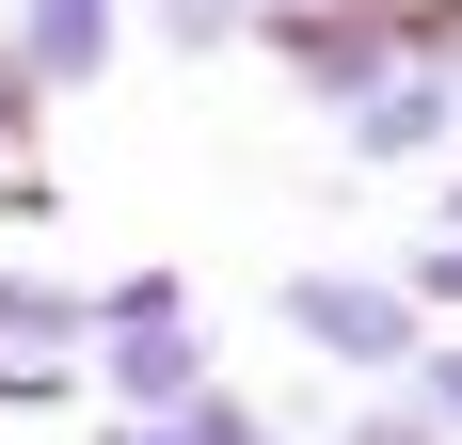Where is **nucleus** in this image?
Here are the masks:
<instances>
[{
    "label": "nucleus",
    "mask_w": 462,
    "mask_h": 445,
    "mask_svg": "<svg viewBox=\"0 0 462 445\" xmlns=\"http://www.w3.org/2000/svg\"><path fill=\"white\" fill-rule=\"evenodd\" d=\"M272 318L335 366V382H399V366L430 350V318L399 303V270H287V286H272Z\"/></svg>",
    "instance_id": "f257e3e1"
},
{
    "label": "nucleus",
    "mask_w": 462,
    "mask_h": 445,
    "mask_svg": "<svg viewBox=\"0 0 462 445\" xmlns=\"http://www.w3.org/2000/svg\"><path fill=\"white\" fill-rule=\"evenodd\" d=\"M224 382V350H208V318H143V334H96L80 350V398L96 413H176Z\"/></svg>",
    "instance_id": "f03ea898"
},
{
    "label": "nucleus",
    "mask_w": 462,
    "mask_h": 445,
    "mask_svg": "<svg viewBox=\"0 0 462 445\" xmlns=\"http://www.w3.org/2000/svg\"><path fill=\"white\" fill-rule=\"evenodd\" d=\"M255 48H272L319 112H351V95L399 80V16H255Z\"/></svg>",
    "instance_id": "7ed1b4c3"
},
{
    "label": "nucleus",
    "mask_w": 462,
    "mask_h": 445,
    "mask_svg": "<svg viewBox=\"0 0 462 445\" xmlns=\"http://www.w3.org/2000/svg\"><path fill=\"white\" fill-rule=\"evenodd\" d=\"M335 143H351L367 176H399V159H447V143H462V80H415V64H399L383 95H351V112H335Z\"/></svg>",
    "instance_id": "20e7f679"
},
{
    "label": "nucleus",
    "mask_w": 462,
    "mask_h": 445,
    "mask_svg": "<svg viewBox=\"0 0 462 445\" xmlns=\"http://www.w3.org/2000/svg\"><path fill=\"white\" fill-rule=\"evenodd\" d=\"M112 48H128V0H16V64H32V95L112 80Z\"/></svg>",
    "instance_id": "39448f33"
},
{
    "label": "nucleus",
    "mask_w": 462,
    "mask_h": 445,
    "mask_svg": "<svg viewBox=\"0 0 462 445\" xmlns=\"http://www.w3.org/2000/svg\"><path fill=\"white\" fill-rule=\"evenodd\" d=\"M0 350H96V286H48V270H0Z\"/></svg>",
    "instance_id": "423d86ee"
},
{
    "label": "nucleus",
    "mask_w": 462,
    "mask_h": 445,
    "mask_svg": "<svg viewBox=\"0 0 462 445\" xmlns=\"http://www.w3.org/2000/svg\"><path fill=\"white\" fill-rule=\"evenodd\" d=\"M143 32L176 64H208V48H255V0H143Z\"/></svg>",
    "instance_id": "0eeeda50"
},
{
    "label": "nucleus",
    "mask_w": 462,
    "mask_h": 445,
    "mask_svg": "<svg viewBox=\"0 0 462 445\" xmlns=\"http://www.w3.org/2000/svg\"><path fill=\"white\" fill-rule=\"evenodd\" d=\"M399 303H415L430 334H462V239H447V222H430L415 255H399Z\"/></svg>",
    "instance_id": "6e6552de"
},
{
    "label": "nucleus",
    "mask_w": 462,
    "mask_h": 445,
    "mask_svg": "<svg viewBox=\"0 0 462 445\" xmlns=\"http://www.w3.org/2000/svg\"><path fill=\"white\" fill-rule=\"evenodd\" d=\"M160 430H176V445H287L272 413L239 398V382H208V398H176V413H160Z\"/></svg>",
    "instance_id": "1a4fd4ad"
},
{
    "label": "nucleus",
    "mask_w": 462,
    "mask_h": 445,
    "mask_svg": "<svg viewBox=\"0 0 462 445\" xmlns=\"http://www.w3.org/2000/svg\"><path fill=\"white\" fill-rule=\"evenodd\" d=\"M143 318H191V270H112L96 286V334H143Z\"/></svg>",
    "instance_id": "9d476101"
},
{
    "label": "nucleus",
    "mask_w": 462,
    "mask_h": 445,
    "mask_svg": "<svg viewBox=\"0 0 462 445\" xmlns=\"http://www.w3.org/2000/svg\"><path fill=\"white\" fill-rule=\"evenodd\" d=\"M80 398V350H0V413H64Z\"/></svg>",
    "instance_id": "9b49d317"
},
{
    "label": "nucleus",
    "mask_w": 462,
    "mask_h": 445,
    "mask_svg": "<svg viewBox=\"0 0 462 445\" xmlns=\"http://www.w3.org/2000/svg\"><path fill=\"white\" fill-rule=\"evenodd\" d=\"M399 64L415 80H462V0H399Z\"/></svg>",
    "instance_id": "f8f14e48"
},
{
    "label": "nucleus",
    "mask_w": 462,
    "mask_h": 445,
    "mask_svg": "<svg viewBox=\"0 0 462 445\" xmlns=\"http://www.w3.org/2000/svg\"><path fill=\"white\" fill-rule=\"evenodd\" d=\"M399 398H415V413H430V430H447V445H462V334H430V350H415V366H399Z\"/></svg>",
    "instance_id": "ddd939ff"
},
{
    "label": "nucleus",
    "mask_w": 462,
    "mask_h": 445,
    "mask_svg": "<svg viewBox=\"0 0 462 445\" xmlns=\"http://www.w3.org/2000/svg\"><path fill=\"white\" fill-rule=\"evenodd\" d=\"M32 128H48V95H32V64H16V16H0V159H32Z\"/></svg>",
    "instance_id": "4468645a"
},
{
    "label": "nucleus",
    "mask_w": 462,
    "mask_h": 445,
    "mask_svg": "<svg viewBox=\"0 0 462 445\" xmlns=\"http://www.w3.org/2000/svg\"><path fill=\"white\" fill-rule=\"evenodd\" d=\"M335 445H447V430H430V413H415V398H399V382H383V398H367V413H335Z\"/></svg>",
    "instance_id": "2eb2a0df"
},
{
    "label": "nucleus",
    "mask_w": 462,
    "mask_h": 445,
    "mask_svg": "<svg viewBox=\"0 0 462 445\" xmlns=\"http://www.w3.org/2000/svg\"><path fill=\"white\" fill-rule=\"evenodd\" d=\"M48 207H64V176H48V159H0V239H32Z\"/></svg>",
    "instance_id": "dca6fc26"
},
{
    "label": "nucleus",
    "mask_w": 462,
    "mask_h": 445,
    "mask_svg": "<svg viewBox=\"0 0 462 445\" xmlns=\"http://www.w3.org/2000/svg\"><path fill=\"white\" fill-rule=\"evenodd\" d=\"M80 445H176V430H160V413H96Z\"/></svg>",
    "instance_id": "f3484780"
},
{
    "label": "nucleus",
    "mask_w": 462,
    "mask_h": 445,
    "mask_svg": "<svg viewBox=\"0 0 462 445\" xmlns=\"http://www.w3.org/2000/svg\"><path fill=\"white\" fill-rule=\"evenodd\" d=\"M255 16H399V0H255Z\"/></svg>",
    "instance_id": "a211bd4d"
},
{
    "label": "nucleus",
    "mask_w": 462,
    "mask_h": 445,
    "mask_svg": "<svg viewBox=\"0 0 462 445\" xmlns=\"http://www.w3.org/2000/svg\"><path fill=\"white\" fill-rule=\"evenodd\" d=\"M447 239H462V159H447Z\"/></svg>",
    "instance_id": "6ab92c4d"
}]
</instances>
